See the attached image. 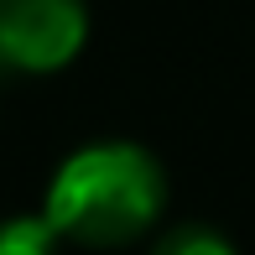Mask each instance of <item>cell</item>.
<instances>
[{
	"instance_id": "6da1fadb",
	"label": "cell",
	"mask_w": 255,
	"mask_h": 255,
	"mask_svg": "<svg viewBox=\"0 0 255 255\" xmlns=\"http://www.w3.org/2000/svg\"><path fill=\"white\" fill-rule=\"evenodd\" d=\"M167 208V172L135 141H89L52 167L42 214L73 245L115 250L156 229Z\"/></svg>"
},
{
	"instance_id": "7a4b0ae2",
	"label": "cell",
	"mask_w": 255,
	"mask_h": 255,
	"mask_svg": "<svg viewBox=\"0 0 255 255\" xmlns=\"http://www.w3.org/2000/svg\"><path fill=\"white\" fill-rule=\"evenodd\" d=\"M89 47V0H0V68L63 73Z\"/></svg>"
},
{
	"instance_id": "3957f363",
	"label": "cell",
	"mask_w": 255,
	"mask_h": 255,
	"mask_svg": "<svg viewBox=\"0 0 255 255\" xmlns=\"http://www.w3.org/2000/svg\"><path fill=\"white\" fill-rule=\"evenodd\" d=\"M63 235L47 214H10L0 219V255H57Z\"/></svg>"
},
{
	"instance_id": "277c9868",
	"label": "cell",
	"mask_w": 255,
	"mask_h": 255,
	"mask_svg": "<svg viewBox=\"0 0 255 255\" xmlns=\"http://www.w3.org/2000/svg\"><path fill=\"white\" fill-rule=\"evenodd\" d=\"M151 255H240V250L208 224H182V229H167L151 245Z\"/></svg>"
}]
</instances>
